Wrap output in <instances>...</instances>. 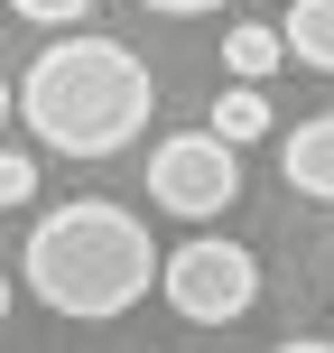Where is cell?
Listing matches in <instances>:
<instances>
[{"label": "cell", "mask_w": 334, "mask_h": 353, "mask_svg": "<svg viewBox=\"0 0 334 353\" xmlns=\"http://www.w3.org/2000/svg\"><path fill=\"white\" fill-rule=\"evenodd\" d=\"M28 195H37V159L28 149H0V214H19Z\"/></svg>", "instance_id": "obj_9"}, {"label": "cell", "mask_w": 334, "mask_h": 353, "mask_svg": "<svg viewBox=\"0 0 334 353\" xmlns=\"http://www.w3.org/2000/svg\"><path fill=\"white\" fill-rule=\"evenodd\" d=\"M158 298L186 325H232V316H251V298H260V261H251L242 242H223V232H195V242L158 251Z\"/></svg>", "instance_id": "obj_3"}, {"label": "cell", "mask_w": 334, "mask_h": 353, "mask_svg": "<svg viewBox=\"0 0 334 353\" xmlns=\"http://www.w3.org/2000/svg\"><path fill=\"white\" fill-rule=\"evenodd\" d=\"M140 10H158V19H205V10H223V0H140Z\"/></svg>", "instance_id": "obj_11"}, {"label": "cell", "mask_w": 334, "mask_h": 353, "mask_svg": "<svg viewBox=\"0 0 334 353\" xmlns=\"http://www.w3.org/2000/svg\"><path fill=\"white\" fill-rule=\"evenodd\" d=\"M19 261H28V288L56 307V316H74V325L130 316V307L149 298V279H158L149 223L130 205H112V195H74V205L37 214V232H28Z\"/></svg>", "instance_id": "obj_2"}, {"label": "cell", "mask_w": 334, "mask_h": 353, "mask_svg": "<svg viewBox=\"0 0 334 353\" xmlns=\"http://www.w3.org/2000/svg\"><path fill=\"white\" fill-rule=\"evenodd\" d=\"M213 130H223L232 149H251V140H269V93L251 84V74H232V84L213 93Z\"/></svg>", "instance_id": "obj_8"}, {"label": "cell", "mask_w": 334, "mask_h": 353, "mask_svg": "<svg viewBox=\"0 0 334 353\" xmlns=\"http://www.w3.org/2000/svg\"><path fill=\"white\" fill-rule=\"evenodd\" d=\"M10 112H19V84H0V121H10Z\"/></svg>", "instance_id": "obj_12"}, {"label": "cell", "mask_w": 334, "mask_h": 353, "mask_svg": "<svg viewBox=\"0 0 334 353\" xmlns=\"http://www.w3.org/2000/svg\"><path fill=\"white\" fill-rule=\"evenodd\" d=\"M223 65L251 74V84H269V74L288 65V37L269 28V19H232V28H223Z\"/></svg>", "instance_id": "obj_6"}, {"label": "cell", "mask_w": 334, "mask_h": 353, "mask_svg": "<svg viewBox=\"0 0 334 353\" xmlns=\"http://www.w3.org/2000/svg\"><path fill=\"white\" fill-rule=\"evenodd\" d=\"M279 37H288V56H298V65L334 74V0H288Z\"/></svg>", "instance_id": "obj_7"}, {"label": "cell", "mask_w": 334, "mask_h": 353, "mask_svg": "<svg viewBox=\"0 0 334 353\" xmlns=\"http://www.w3.org/2000/svg\"><path fill=\"white\" fill-rule=\"evenodd\" d=\"M149 112H158V84L121 37H56L19 74V121L56 159H112L149 130Z\"/></svg>", "instance_id": "obj_1"}, {"label": "cell", "mask_w": 334, "mask_h": 353, "mask_svg": "<svg viewBox=\"0 0 334 353\" xmlns=\"http://www.w3.org/2000/svg\"><path fill=\"white\" fill-rule=\"evenodd\" d=\"M279 176L306 195V205H334V112H316V121H298L279 140Z\"/></svg>", "instance_id": "obj_5"}, {"label": "cell", "mask_w": 334, "mask_h": 353, "mask_svg": "<svg viewBox=\"0 0 334 353\" xmlns=\"http://www.w3.org/2000/svg\"><path fill=\"white\" fill-rule=\"evenodd\" d=\"M0 325H10V270H0Z\"/></svg>", "instance_id": "obj_13"}, {"label": "cell", "mask_w": 334, "mask_h": 353, "mask_svg": "<svg viewBox=\"0 0 334 353\" xmlns=\"http://www.w3.org/2000/svg\"><path fill=\"white\" fill-rule=\"evenodd\" d=\"M232 195H242V159H232V140L213 121L149 149V205H158V214H176V223H213Z\"/></svg>", "instance_id": "obj_4"}, {"label": "cell", "mask_w": 334, "mask_h": 353, "mask_svg": "<svg viewBox=\"0 0 334 353\" xmlns=\"http://www.w3.org/2000/svg\"><path fill=\"white\" fill-rule=\"evenodd\" d=\"M19 19H28V28H74V19L93 10V0H10Z\"/></svg>", "instance_id": "obj_10"}]
</instances>
